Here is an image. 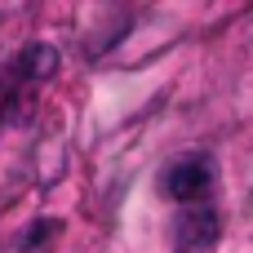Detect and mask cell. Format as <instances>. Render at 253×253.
I'll use <instances>...</instances> for the list:
<instances>
[{
  "label": "cell",
  "mask_w": 253,
  "mask_h": 253,
  "mask_svg": "<svg viewBox=\"0 0 253 253\" xmlns=\"http://www.w3.org/2000/svg\"><path fill=\"white\" fill-rule=\"evenodd\" d=\"M218 236H222V218L213 205H187L178 213V227H173L178 253H213Z\"/></svg>",
  "instance_id": "cell-1"
},
{
  "label": "cell",
  "mask_w": 253,
  "mask_h": 253,
  "mask_svg": "<svg viewBox=\"0 0 253 253\" xmlns=\"http://www.w3.org/2000/svg\"><path fill=\"white\" fill-rule=\"evenodd\" d=\"M160 187H165L169 200H178V205L187 209V205H200V200L209 196V187H213V169H209L205 156H187V160H178V165L165 169Z\"/></svg>",
  "instance_id": "cell-2"
}]
</instances>
